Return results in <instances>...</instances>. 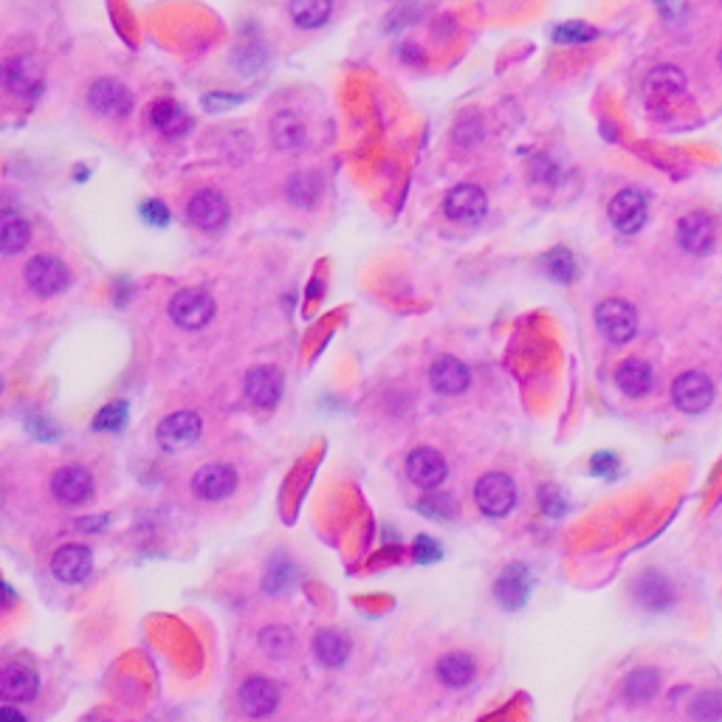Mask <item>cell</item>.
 <instances>
[{
	"label": "cell",
	"instance_id": "cell-37",
	"mask_svg": "<svg viewBox=\"0 0 722 722\" xmlns=\"http://www.w3.org/2000/svg\"><path fill=\"white\" fill-rule=\"evenodd\" d=\"M125 418H127V407L119 401V404H110L105 407L99 415H96L94 421V429H102V432H116V429H122L125 426Z\"/></svg>",
	"mask_w": 722,
	"mask_h": 722
},
{
	"label": "cell",
	"instance_id": "cell-32",
	"mask_svg": "<svg viewBox=\"0 0 722 722\" xmlns=\"http://www.w3.org/2000/svg\"><path fill=\"white\" fill-rule=\"evenodd\" d=\"M260 646L268 658H288L294 652V632L288 627H266L260 632Z\"/></svg>",
	"mask_w": 722,
	"mask_h": 722
},
{
	"label": "cell",
	"instance_id": "cell-33",
	"mask_svg": "<svg viewBox=\"0 0 722 722\" xmlns=\"http://www.w3.org/2000/svg\"><path fill=\"white\" fill-rule=\"evenodd\" d=\"M689 714L694 722H720L722 720V697L717 691H700L691 700Z\"/></svg>",
	"mask_w": 722,
	"mask_h": 722
},
{
	"label": "cell",
	"instance_id": "cell-15",
	"mask_svg": "<svg viewBox=\"0 0 722 722\" xmlns=\"http://www.w3.org/2000/svg\"><path fill=\"white\" fill-rule=\"evenodd\" d=\"M51 491L60 503L82 505L88 503L91 494H94V477L82 466H63L51 480Z\"/></svg>",
	"mask_w": 722,
	"mask_h": 722
},
{
	"label": "cell",
	"instance_id": "cell-1",
	"mask_svg": "<svg viewBox=\"0 0 722 722\" xmlns=\"http://www.w3.org/2000/svg\"><path fill=\"white\" fill-rule=\"evenodd\" d=\"M474 500L480 511L488 517H505L517 505V488L514 480L503 471H488L474 486Z\"/></svg>",
	"mask_w": 722,
	"mask_h": 722
},
{
	"label": "cell",
	"instance_id": "cell-20",
	"mask_svg": "<svg viewBox=\"0 0 722 722\" xmlns=\"http://www.w3.org/2000/svg\"><path fill=\"white\" fill-rule=\"evenodd\" d=\"M407 474L415 486L435 488L446 480V460L435 449H415L407 457Z\"/></svg>",
	"mask_w": 722,
	"mask_h": 722
},
{
	"label": "cell",
	"instance_id": "cell-10",
	"mask_svg": "<svg viewBox=\"0 0 722 722\" xmlns=\"http://www.w3.org/2000/svg\"><path fill=\"white\" fill-rule=\"evenodd\" d=\"M187 215L198 229L218 232V229L226 226V220H229V204H226V198L220 195L218 189H201V192H195V195L189 198Z\"/></svg>",
	"mask_w": 722,
	"mask_h": 722
},
{
	"label": "cell",
	"instance_id": "cell-41",
	"mask_svg": "<svg viewBox=\"0 0 722 722\" xmlns=\"http://www.w3.org/2000/svg\"><path fill=\"white\" fill-rule=\"evenodd\" d=\"M237 102H240L237 96H206V108L209 110H215V105H226L229 108V105H237Z\"/></svg>",
	"mask_w": 722,
	"mask_h": 722
},
{
	"label": "cell",
	"instance_id": "cell-43",
	"mask_svg": "<svg viewBox=\"0 0 722 722\" xmlns=\"http://www.w3.org/2000/svg\"><path fill=\"white\" fill-rule=\"evenodd\" d=\"M401 57H404V60H412V63H421V54L415 51V46L404 48V51H401Z\"/></svg>",
	"mask_w": 722,
	"mask_h": 722
},
{
	"label": "cell",
	"instance_id": "cell-27",
	"mask_svg": "<svg viewBox=\"0 0 722 722\" xmlns=\"http://www.w3.org/2000/svg\"><path fill=\"white\" fill-rule=\"evenodd\" d=\"M435 672H438V680L443 686L463 689V686H469L471 680H474V660L466 652H452V655H443L438 660Z\"/></svg>",
	"mask_w": 722,
	"mask_h": 722
},
{
	"label": "cell",
	"instance_id": "cell-35",
	"mask_svg": "<svg viewBox=\"0 0 722 722\" xmlns=\"http://www.w3.org/2000/svg\"><path fill=\"white\" fill-rule=\"evenodd\" d=\"M545 266H548L550 277H556L559 283H570L573 274H576V263H573V254L565 249H556L553 254L545 257Z\"/></svg>",
	"mask_w": 722,
	"mask_h": 722
},
{
	"label": "cell",
	"instance_id": "cell-6",
	"mask_svg": "<svg viewBox=\"0 0 722 722\" xmlns=\"http://www.w3.org/2000/svg\"><path fill=\"white\" fill-rule=\"evenodd\" d=\"M683 94H686V77L672 65L655 68L644 82L646 105L652 110H658V113L672 108L677 99H683Z\"/></svg>",
	"mask_w": 722,
	"mask_h": 722
},
{
	"label": "cell",
	"instance_id": "cell-3",
	"mask_svg": "<svg viewBox=\"0 0 722 722\" xmlns=\"http://www.w3.org/2000/svg\"><path fill=\"white\" fill-rule=\"evenodd\" d=\"M596 325L613 345H624L638 333V314L624 299H607L596 308Z\"/></svg>",
	"mask_w": 722,
	"mask_h": 722
},
{
	"label": "cell",
	"instance_id": "cell-21",
	"mask_svg": "<svg viewBox=\"0 0 722 722\" xmlns=\"http://www.w3.org/2000/svg\"><path fill=\"white\" fill-rule=\"evenodd\" d=\"M531 593V576H528V567L522 565H508L503 570V576L494 584V596L503 604L505 610H517L525 604V598Z\"/></svg>",
	"mask_w": 722,
	"mask_h": 722
},
{
	"label": "cell",
	"instance_id": "cell-28",
	"mask_svg": "<svg viewBox=\"0 0 722 722\" xmlns=\"http://www.w3.org/2000/svg\"><path fill=\"white\" fill-rule=\"evenodd\" d=\"M314 655L322 666L339 669V666L347 660V655H350V644H347V638L342 632H336V629H322V632H316L314 638Z\"/></svg>",
	"mask_w": 722,
	"mask_h": 722
},
{
	"label": "cell",
	"instance_id": "cell-16",
	"mask_svg": "<svg viewBox=\"0 0 722 722\" xmlns=\"http://www.w3.org/2000/svg\"><path fill=\"white\" fill-rule=\"evenodd\" d=\"M237 697H240V706H243V711H246L249 717H268L274 708L280 706V689H277V683L260 675L243 680Z\"/></svg>",
	"mask_w": 722,
	"mask_h": 722
},
{
	"label": "cell",
	"instance_id": "cell-38",
	"mask_svg": "<svg viewBox=\"0 0 722 722\" xmlns=\"http://www.w3.org/2000/svg\"><path fill=\"white\" fill-rule=\"evenodd\" d=\"M142 218L147 220L150 226H167V223H170V212H167V206L161 204V201H144Z\"/></svg>",
	"mask_w": 722,
	"mask_h": 722
},
{
	"label": "cell",
	"instance_id": "cell-30",
	"mask_svg": "<svg viewBox=\"0 0 722 722\" xmlns=\"http://www.w3.org/2000/svg\"><path fill=\"white\" fill-rule=\"evenodd\" d=\"M330 0H291V20L299 29H319L330 17Z\"/></svg>",
	"mask_w": 722,
	"mask_h": 722
},
{
	"label": "cell",
	"instance_id": "cell-31",
	"mask_svg": "<svg viewBox=\"0 0 722 722\" xmlns=\"http://www.w3.org/2000/svg\"><path fill=\"white\" fill-rule=\"evenodd\" d=\"M29 240H32V229H29L26 220L12 218V215L3 218V232H0V249H3V254L23 252L29 246Z\"/></svg>",
	"mask_w": 722,
	"mask_h": 722
},
{
	"label": "cell",
	"instance_id": "cell-4",
	"mask_svg": "<svg viewBox=\"0 0 722 722\" xmlns=\"http://www.w3.org/2000/svg\"><path fill=\"white\" fill-rule=\"evenodd\" d=\"M26 283L37 297H54L68 288L71 283V271L63 260L51 257V254H37L26 266Z\"/></svg>",
	"mask_w": 722,
	"mask_h": 722
},
{
	"label": "cell",
	"instance_id": "cell-23",
	"mask_svg": "<svg viewBox=\"0 0 722 722\" xmlns=\"http://www.w3.org/2000/svg\"><path fill=\"white\" fill-rule=\"evenodd\" d=\"M150 122H153V127H156L161 136H167V139H181V136H187L189 130H192V116H189L181 105L170 102V99L153 105Z\"/></svg>",
	"mask_w": 722,
	"mask_h": 722
},
{
	"label": "cell",
	"instance_id": "cell-13",
	"mask_svg": "<svg viewBox=\"0 0 722 722\" xmlns=\"http://www.w3.org/2000/svg\"><path fill=\"white\" fill-rule=\"evenodd\" d=\"M714 220L708 218L706 212H689L677 223V243L680 249L689 254H708L714 249Z\"/></svg>",
	"mask_w": 722,
	"mask_h": 722
},
{
	"label": "cell",
	"instance_id": "cell-7",
	"mask_svg": "<svg viewBox=\"0 0 722 722\" xmlns=\"http://www.w3.org/2000/svg\"><path fill=\"white\" fill-rule=\"evenodd\" d=\"M672 401H675V407L680 412H686V415H700V412H706L711 407V401H714V384H711V378L706 373H697V370H691V373H683V376L675 378V384H672Z\"/></svg>",
	"mask_w": 722,
	"mask_h": 722
},
{
	"label": "cell",
	"instance_id": "cell-8",
	"mask_svg": "<svg viewBox=\"0 0 722 722\" xmlns=\"http://www.w3.org/2000/svg\"><path fill=\"white\" fill-rule=\"evenodd\" d=\"M443 212H446V218L455 220V223L474 226V223H480V220L486 218L488 212L486 192L480 187H474V184H460V187H455L449 195H446Z\"/></svg>",
	"mask_w": 722,
	"mask_h": 722
},
{
	"label": "cell",
	"instance_id": "cell-34",
	"mask_svg": "<svg viewBox=\"0 0 722 722\" xmlns=\"http://www.w3.org/2000/svg\"><path fill=\"white\" fill-rule=\"evenodd\" d=\"M316 195H319V184H316L314 175H294L291 178V184H288V198L294 201L297 206L302 209H308V206L316 204Z\"/></svg>",
	"mask_w": 722,
	"mask_h": 722
},
{
	"label": "cell",
	"instance_id": "cell-11",
	"mask_svg": "<svg viewBox=\"0 0 722 722\" xmlns=\"http://www.w3.org/2000/svg\"><path fill=\"white\" fill-rule=\"evenodd\" d=\"M649 215L646 198L638 189H621L610 201V220L621 235H635L641 232Z\"/></svg>",
	"mask_w": 722,
	"mask_h": 722
},
{
	"label": "cell",
	"instance_id": "cell-26",
	"mask_svg": "<svg viewBox=\"0 0 722 722\" xmlns=\"http://www.w3.org/2000/svg\"><path fill=\"white\" fill-rule=\"evenodd\" d=\"M305 125L294 110H280L274 119H271V142L277 144L280 150H297L305 144Z\"/></svg>",
	"mask_w": 722,
	"mask_h": 722
},
{
	"label": "cell",
	"instance_id": "cell-39",
	"mask_svg": "<svg viewBox=\"0 0 722 722\" xmlns=\"http://www.w3.org/2000/svg\"><path fill=\"white\" fill-rule=\"evenodd\" d=\"M615 469H618V460H615V455H610V452H604V455L593 457V474L610 477V474H613Z\"/></svg>",
	"mask_w": 722,
	"mask_h": 722
},
{
	"label": "cell",
	"instance_id": "cell-2",
	"mask_svg": "<svg viewBox=\"0 0 722 722\" xmlns=\"http://www.w3.org/2000/svg\"><path fill=\"white\" fill-rule=\"evenodd\" d=\"M170 316L178 328L201 330L215 316V299L204 288H184L170 302Z\"/></svg>",
	"mask_w": 722,
	"mask_h": 722
},
{
	"label": "cell",
	"instance_id": "cell-29",
	"mask_svg": "<svg viewBox=\"0 0 722 722\" xmlns=\"http://www.w3.org/2000/svg\"><path fill=\"white\" fill-rule=\"evenodd\" d=\"M660 689V675L655 669H635L624 680V697L629 703H649Z\"/></svg>",
	"mask_w": 722,
	"mask_h": 722
},
{
	"label": "cell",
	"instance_id": "cell-9",
	"mask_svg": "<svg viewBox=\"0 0 722 722\" xmlns=\"http://www.w3.org/2000/svg\"><path fill=\"white\" fill-rule=\"evenodd\" d=\"M88 105L102 119H125L133 110V96L116 79H96L88 91Z\"/></svg>",
	"mask_w": 722,
	"mask_h": 722
},
{
	"label": "cell",
	"instance_id": "cell-12",
	"mask_svg": "<svg viewBox=\"0 0 722 722\" xmlns=\"http://www.w3.org/2000/svg\"><path fill=\"white\" fill-rule=\"evenodd\" d=\"M201 435V418L195 412H173L167 415L161 424H158L156 438L161 443V449L167 452H181L192 446Z\"/></svg>",
	"mask_w": 722,
	"mask_h": 722
},
{
	"label": "cell",
	"instance_id": "cell-17",
	"mask_svg": "<svg viewBox=\"0 0 722 722\" xmlns=\"http://www.w3.org/2000/svg\"><path fill=\"white\" fill-rule=\"evenodd\" d=\"M243 390H246V398L252 401L254 407H274L283 395V373L277 367H254L252 373L246 376Z\"/></svg>",
	"mask_w": 722,
	"mask_h": 722
},
{
	"label": "cell",
	"instance_id": "cell-22",
	"mask_svg": "<svg viewBox=\"0 0 722 722\" xmlns=\"http://www.w3.org/2000/svg\"><path fill=\"white\" fill-rule=\"evenodd\" d=\"M429 381L440 395H460L469 387V370H466L463 361L452 359V356H440L429 370Z\"/></svg>",
	"mask_w": 722,
	"mask_h": 722
},
{
	"label": "cell",
	"instance_id": "cell-5",
	"mask_svg": "<svg viewBox=\"0 0 722 722\" xmlns=\"http://www.w3.org/2000/svg\"><path fill=\"white\" fill-rule=\"evenodd\" d=\"M3 88L17 99H32L43 91V68L32 54H17L3 65Z\"/></svg>",
	"mask_w": 722,
	"mask_h": 722
},
{
	"label": "cell",
	"instance_id": "cell-25",
	"mask_svg": "<svg viewBox=\"0 0 722 722\" xmlns=\"http://www.w3.org/2000/svg\"><path fill=\"white\" fill-rule=\"evenodd\" d=\"M635 598L638 604H644L646 610H666L675 601V590L672 581L660 573H644L635 581Z\"/></svg>",
	"mask_w": 722,
	"mask_h": 722
},
{
	"label": "cell",
	"instance_id": "cell-36",
	"mask_svg": "<svg viewBox=\"0 0 722 722\" xmlns=\"http://www.w3.org/2000/svg\"><path fill=\"white\" fill-rule=\"evenodd\" d=\"M596 34V29H590V26H584V23H565V26H559V29L553 32V40H556V43H565V46H579V43L593 40Z\"/></svg>",
	"mask_w": 722,
	"mask_h": 722
},
{
	"label": "cell",
	"instance_id": "cell-19",
	"mask_svg": "<svg viewBox=\"0 0 722 722\" xmlns=\"http://www.w3.org/2000/svg\"><path fill=\"white\" fill-rule=\"evenodd\" d=\"M37 689H40V680L34 675L32 666L9 663L0 675V694L9 703H29L37 697Z\"/></svg>",
	"mask_w": 722,
	"mask_h": 722
},
{
	"label": "cell",
	"instance_id": "cell-44",
	"mask_svg": "<svg viewBox=\"0 0 722 722\" xmlns=\"http://www.w3.org/2000/svg\"><path fill=\"white\" fill-rule=\"evenodd\" d=\"M720 63H722V51H720Z\"/></svg>",
	"mask_w": 722,
	"mask_h": 722
},
{
	"label": "cell",
	"instance_id": "cell-40",
	"mask_svg": "<svg viewBox=\"0 0 722 722\" xmlns=\"http://www.w3.org/2000/svg\"><path fill=\"white\" fill-rule=\"evenodd\" d=\"M415 550H418V559H421V562H426V559H438V545H435V542H429L426 536L418 539Z\"/></svg>",
	"mask_w": 722,
	"mask_h": 722
},
{
	"label": "cell",
	"instance_id": "cell-24",
	"mask_svg": "<svg viewBox=\"0 0 722 722\" xmlns=\"http://www.w3.org/2000/svg\"><path fill=\"white\" fill-rule=\"evenodd\" d=\"M615 384L629 398H644L652 390L655 376H652V367L644 359H627L615 370Z\"/></svg>",
	"mask_w": 722,
	"mask_h": 722
},
{
	"label": "cell",
	"instance_id": "cell-18",
	"mask_svg": "<svg viewBox=\"0 0 722 722\" xmlns=\"http://www.w3.org/2000/svg\"><path fill=\"white\" fill-rule=\"evenodd\" d=\"M91 567H94L91 550L82 548V545H65L51 559V573L60 581H65V584L85 581L91 576Z\"/></svg>",
	"mask_w": 722,
	"mask_h": 722
},
{
	"label": "cell",
	"instance_id": "cell-14",
	"mask_svg": "<svg viewBox=\"0 0 722 722\" xmlns=\"http://www.w3.org/2000/svg\"><path fill=\"white\" fill-rule=\"evenodd\" d=\"M192 488H195V494H198L201 500L218 503V500H226L237 488V474L235 469L226 466V463H209L204 469L195 471Z\"/></svg>",
	"mask_w": 722,
	"mask_h": 722
},
{
	"label": "cell",
	"instance_id": "cell-42",
	"mask_svg": "<svg viewBox=\"0 0 722 722\" xmlns=\"http://www.w3.org/2000/svg\"><path fill=\"white\" fill-rule=\"evenodd\" d=\"M0 722H26V717L20 711H15V708H3L0 711Z\"/></svg>",
	"mask_w": 722,
	"mask_h": 722
}]
</instances>
